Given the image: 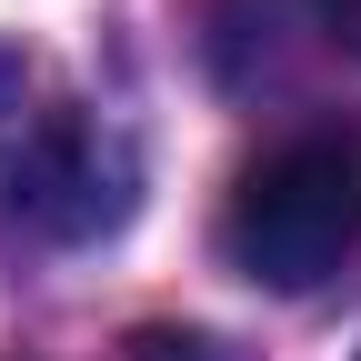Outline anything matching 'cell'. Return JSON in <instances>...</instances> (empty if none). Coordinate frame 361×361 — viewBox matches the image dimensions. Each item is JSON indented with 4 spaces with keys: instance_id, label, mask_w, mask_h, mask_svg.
<instances>
[{
    "instance_id": "cell-3",
    "label": "cell",
    "mask_w": 361,
    "mask_h": 361,
    "mask_svg": "<svg viewBox=\"0 0 361 361\" xmlns=\"http://www.w3.org/2000/svg\"><path fill=\"white\" fill-rule=\"evenodd\" d=\"M331 40H351V51H361V0H331Z\"/></svg>"
},
{
    "instance_id": "cell-2",
    "label": "cell",
    "mask_w": 361,
    "mask_h": 361,
    "mask_svg": "<svg viewBox=\"0 0 361 361\" xmlns=\"http://www.w3.org/2000/svg\"><path fill=\"white\" fill-rule=\"evenodd\" d=\"M0 211L20 241H101L130 211V151L121 130L71 101L61 80H30V101H0Z\"/></svg>"
},
{
    "instance_id": "cell-1",
    "label": "cell",
    "mask_w": 361,
    "mask_h": 361,
    "mask_svg": "<svg viewBox=\"0 0 361 361\" xmlns=\"http://www.w3.org/2000/svg\"><path fill=\"white\" fill-rule=\"evenodd\" d=\"M221 261L261 291H322L361 261V111L241 161L221 201Z\"/></svg>"
}]
</instances>
